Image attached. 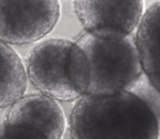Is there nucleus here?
I'll list each match as a JSON object with an SVG mask.
<instances>
[{
  "label": "nucleus",
  "instance_id": "6",
  "mask_svg": "<svg viewBox=\"0 0 160 139\" xmlns=\"http://www.w3.org/2000/svg\"><path fill=\"white\" fill-rule=\"evenodd\" d=\"M2 124L33 139H62L67 121L56 100L42 93H28L10 105Z\"/></svg>",
  "mask_w": 160,
  "mask_h": 139
},
{
  "label": "nucleus",
  "instance_id": "10",
  "mask_svg": "<svg viewBox=\"0 0 160 139\" xmlns=\"http://www.w3.org/2000/svg\"><path fill=\"white\" fill-rule=\"evenodd\" d=\"M0 139H32L24 134L0 124Z\"/></svg>",
  "mask_w": 160,
  "mask_h": 139
},
{
  "label": "nucleus",
  "instance_id": "3",
  "mask_svg": "<svg viewBox=\"0 0 160 139\" xmlns=\"http://www.w3.org/2000/svg\"><path fill=\"white\" fill-rule=\"evenodd\" d=\"M73 41L64 38H49L31 51L26 75L33 86L56 101L71 102L81 98L71 79L70 53Z\"/></svg>",
  "mask_w": 160,
  "mask_h": 139
},
{
  "label": "nucleus",
  "instance_id": "9",
  "mask_svg": "<svg viewBox=\"0 0 160 139\" xmlns=\"http://www.w3.org/2000/svg\"><path fill=\"white\" fill-rule=\"evenodd\" d=\"M132 93L139 98L142 101L147 105L156 118L159 126L160 133V93L152 85L145 75H142L139 79L130 88Z\"/></svg>",
  "mask_w": 160,
  "mask_h": 139
},
{
  "label": "nucleus",
  "instance_id": "1",
  "mask_svg": "<svg viewBox=\"0 0 160 139\" xmlns=\"http://www.w3.org/2000/svg\"><path fill=\"white\" fill-rule=\"evenodd\" d=\"M72 139H159V126L147 105L131 91L83 96L70 114Z\"/></svg>",
  "mask_w": 160,
  "mask_h": 139
},
{
  "label": "nucleus",
  "instance_id": "4",
  "mask_svg": "<svg viewBox=\"0 0 160 139\" xmlns=\"http://www.w3.org/2000/svg\"><path fill=\"white\" fill-rule=\"evenodd\" d=\"M61 15L59 0H0V41L33 44L53 30Z\"/></svg>",
  "mask_w": 160,
  "mask_h": 139
},
{
  "label": "nucleus",
  "instance_id": "5",
  "mask_svg": "<svg viewBox=\"0 0 160 139\" xmlns=\"http://www.w3.org/2000/svg\"><path fill=\"white\" fill-rule=\"evenodd\" d=\"M85 32L99 38L128 37L144 14V0H73Z\"/></svg>",
  "mask_w": 160,
  "mask_h": 139
},
{
  "label": "nucleus",
  "instance_id": "8",
  "mask_svg": "<svg viewBox=\"0 0 160 139\" xmlns=\"http://www.w3.org/2000/svg\"><path fill=\"white\" fill-rule=\"evenodd\" d=\"M26 87L28 75L21 58L9 45L0 41V109L18 101Z\"/></svg>",
  "mask_w": 160,
  "mask_h": 139
},
{
  "label": "nucleus",
  "instance_id": "7",
  "mask_svg": "<svg viewBox=\"0 0 160 139\" xmlns=\"http://www.w3.org/2000/svg\"><path fill=\"white\" fill-rule=\"evenodd\" d=\"M144 75L160 93V0L144 12L135 35Z\"/></svg>",
  "mask_w": 160,
  "mask_h": 139
},
{
  "label": "nucleus",
  "instance_id": "2",
  "mask_svg": "<svg viewBox=\"0 0 160 139\" xmlns=\"http://www.w3.org/2000/svg\"><path fill=\"white\" fill-rule=\"evenodd\" d=\"M88 66L85 96H111L130 88L144 74L135 42L128 37L99 38L85 32L76 40Z\"/></svg>",
  "mask_w": 160,
  "mask_h": 139
}]
</instances>
